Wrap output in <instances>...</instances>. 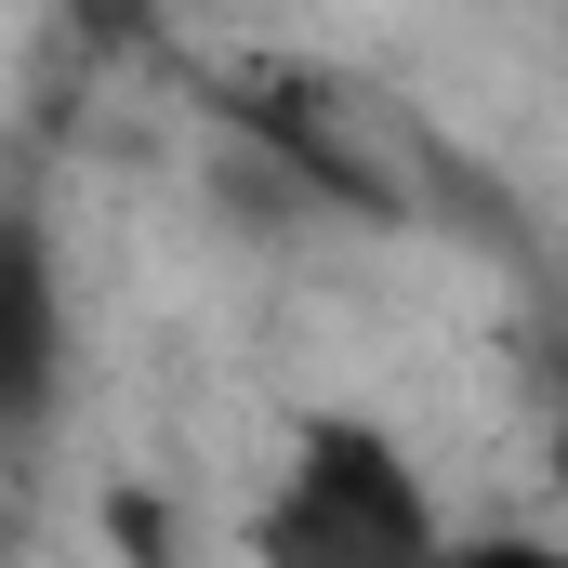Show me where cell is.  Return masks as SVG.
I'll return each instance as SVG.
<instances>
[{
    "mask_svg": "<svg viewBox=\"0 0 568 568\" xmlns=\"http://www.w3.org/2000/svg\"><path fill=\"white\" fill-rule=\"evenodd\" d=\"M265 556L291 568H357V556H436V503L410 489V463L371 424H304L278 516H265Z\"/></svg>",
    "mask_w": 568,
    "mask_h": 568,
    "instance_id": "6da1fadb",
    "label": "cell"
},
{
    "mask_svg": "<svg viewBox=\"0 0 568 568\" xmlns=\"http://www.w3.org/2000/svg\"><path fill=\"white\" fill-rule=\"evenodd\" d=\"M67 384V291H53V239L40 212H0V449L53 424Z\"/></svg>",
    "mask_w": 568,
    "mask_h": 568,
    "instance_id": "7a4b0ae2",
    "label": "cell"
},
{
    "mask_svg": "<svg viewBox=\"0 0 568 568\" xmlns=\"http://www.w3.org/2000/svg\"><path fill=\"white\" fill-rule=\"evenodd\" d=\"M239 120L278 145L304 185H331V199H357V212H397V159L371 145V106H357V93H331V80H252Z\"/></svg>",
    "mask_w": 568,
    "mask_h": 568,
    "instance_id": "3957f363",
    "label": "cell"
},
{
    "mask_svg": "<svg viewBox=\"0 0 568 568\" xmlns=\"http://www.w3.org/2000/svg\"><path fill=\"white\" fill-rule=\"evenodd\" d=\"M556 489H568V424H556Z\"/></svg>",
    "mask_w": 568,
    "mask_h": 568,
    "instance_id": "277c9868",
    "label": "cell"
}]
</instances>
